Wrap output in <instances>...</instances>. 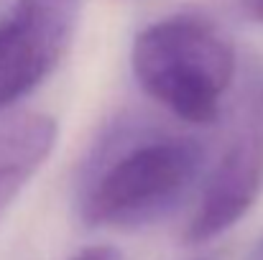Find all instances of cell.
<instances>
[{
    "label": "cell",
    "mask_w": 263,
    "mask_h": 260,
    "mask_svg": "<svg viewBox=\"0 0 263 260\" xmlns=\"http://www.w3.org/2000/svg\"><path fill=\"white\" fill-rule=\"evenodd\" d=\"M204 166L197 138L141 117H115L89 148L77 207L89 227H138L174 209Z\"/></svg>",
    "instance_id": "cell-1"
},
{
    "label": "cell",
    "mask_w": 263,
    "mask_h": 260,
    "mask_svg": "<svg viewBox=\"0 0 263 260\" xmlns=\"http://www.w3.org/2000/svg\"><path fill=\"white\" fill-rule=\"evenodd\" d=\"M130 67L141 89L172 115L210 125L220 117L233 85L235 51L204 18L172 15L136 36Z\"/></svg>",
    "instance_id": "cell-2"
},
{
    "label": "cell",
    "mask_w": 263,
    "mask_h": 260,
    "mask_svg": "<svg viewBox=\"0 0 263 260\" xmlns=\"http://www.w3.org/2000/svg\"><path fill=\"white\" fill-rule=\"evenodd\" d=\"M263 191V64L240 89L233 130L220 153L199 202L184 227L192 245L210 243L238 225Z\"/></svg>",
    "instance_id": "cell-3"
},
{
    "label": "cell",
    "mask_w": 263,
    "mask_h": 260,
    "mask_svg": "<svg viewBox=\"0 0 263 260\" xmlns=\"http://www.w3.org/2000/svg\"><path fill=\"white\" fill-rule=\"evenodd\" d=\"M82 0H15L0 21V115L28 97L62 62Z\"/></svg>",
    "instance_id": "cell-4"
},
{
    "label": "cell",
    "mask_w": 263,
    "mask_h": 260,
    "mask_svg": "<svg viewBox=\"0 0 263 260\" xmlns=\"http://www.w3.org/2000/svg\"><path fill=\"white\" fill-rule=\"evenodd\" d=\"M57 138L59 128L51 115H0V214L49 161Z\"/></svg>",
    "instance_id": "cell-5"
},
{
    "label": "cell",
    "mask_w": 263,
    "mask_h": 260,
    "mask_svg": "<svg viewBox=\"0 0 263 260\" xmlns=\"http://www.w3.org/2000/svg\"><path fill=\"white\" fill-rule=\"evenodd\" d=\"M72 260H123V255L112 245H92V248H85L82 253H77Z\"/></svg>",
    "instance_id": "cell-6"
},
{
    "label": "cell",
    "mask_w": 263,
    "mask_h": 260,
    "mask_svg": "<svg viewBox=\"0 0 263 260\" xmlns=\"http://www.w3.org/2000/svg\"><path fill=\"white\" fill-rule=\"evenodd\" d=\"M243 3H246V10H248L256 21L263 23V0H243Z\"/></svg>",
    "instance_id": "cell-7"
},
{
    "label": "cell",
    "mask_w": 263,
    "mask_h": 260,
    "mask_svg": "<svg viewBox=\"0 0 263 260\" xmlns=\"http://www.w3.org/2000/svg\"><path fill=\"white\" fill-rule=\"evenodd\" d=\"M251 260H263V240L256 245V250H253V255H251Z\"/></svg>",
    "instance_id": "cell-8"
},
{
    "label": "cell",
    "mask_w": 263,
    "mask_h": 260,
    "mask_svg": "<svg viewBox=\"0 0 263 260\" xmlns=\"http://www.w3.org/2000/svg\"><path fill=\"white\" fill-rule=\"evenodd\" d=\"M192 260H220V255L210 253V255H199V258H192Z\"/></svg>",
    "instance_id": "cell-9"
}]
</instances>
